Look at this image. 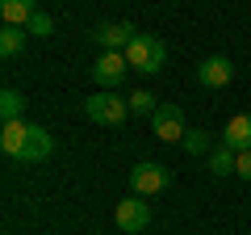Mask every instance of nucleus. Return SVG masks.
<instances>
[{"label":"nucleus","mask_w":251,"mask_h":235,"mask_svg":"<svg viewBox=\"0 0 251 235\" xmlns=\"http://www.w3.org/2000/svg\"><path fill=\"white\" fill-rule=\"evenodd\" d=\"M0 151L17 164H38V160H50L54 143L34 122H13V126H0Z\"/></svg>","instance_id":"obj_1"},{"label":"nucleus","mask_w":251,"mask_h":235,"mask_svg":"<svg viewBox=\"0 0 251 235\" xmlns=\"http://www.w3.org/2000/svg\"><path fill=\"white\" fill-rule=\"evenodd\" d=\"M126 63H130V72L155 76L163 63H168V46H163L159 38H151V34H138L134 42L126 46Z\"/></svg>","instance_id":"obj_2"},{"label":"nucleus","mask_w":251,"mask_h":235,"mask_svg":"<svg viewBox=\"0 0 251 235\" xmlns=\"http://www.w3.org/2000/svg\"><path fill=\"white\" fill-rule=\"evenodd\" d=\"M84 114L100 126H122L126 114H130V97H117V92H92L84 101Z\"/></svg>","instance_id":"obj_3"},{"label":"nucleus","mask_w":251,"mask_h":235,"mask_svg":"<svg viewBox=\"0 0 251 235\" xmlns=\"http://www.w3.org/2000/svg\"><path fill=\"white\" fill-rule=\"evenodd\" d=\"M138 38V29L130 21H105V26H92V42L100 46V55H126V46Z\"/></svg>","instance_id":"obj_4"},{"label":"nucleus","mask_w":251,"mask_h":235,"mask_svg":"<svg viewBox=\"0 0 251 235\" xmlns=\"http://www.w3.org/2000/svg\"><path fill=\"white\" fill-rule=\"evenodd\" d=\"M172 185V172L163 168V164H138V168H130V189H134V198H155V193H163Z\"/></svg>","instance_id":"obj_5"},{"label":"nucleus","mask_w":251,"mask_h":235,"mask_svg":"<svg viewBox=\"0 0 251 235\" xmlns=\"http://www.w3.org/2000/svg\"><path fill=\"white\" fill-rule=\"evenodd\" d=\"M151 126H155V135L163 139V143H184V109L180 105H159L155 109V118H151Z\"/></svg>","instance_id":"obj_6"},{"label":"nucleus","mask_w":251,"mask_h":235,"mask_svg":"<svg viewBox=\"0 0 251 235\" xmlns=\"http://www.w3.org/2000/svg\"><path fill=\"white\" fill-rule=\"evenodd\" d=\"M113 223L122 227L126 235H134V231H143V227L151 223V206H147L143 198H134V193H130L126 202H117V210H113Z\"/></svg>","instance_id":"obj_7"},{"label":"nucleus","mask_w":251,"mask_h":235,"mask_svg":"<svg viewBox=\"0 0 251 235\" xmlns=\"http://www.w3.org/2000/svg\"><path fill=\"white\" fill-rule=\"evenodd\" d=\"M230 80H234V63L226 55H209L197 63V84H205V88H226Z\"/></svg>","instance_id":"obj_8"},{"label":"nucleus","mask_w":251,"mask_h":235,"mask_svg":"<svg viewBox=\"0 0 251 235\" xmlns=\"http://www.w3.org/2000/svg\"><path fill=\"white\" fill-rule=\"evenodd\" d=\"M126 72H130V63H126V55H100L97 63H92V80L100 84L105 92H113L117 84L126 80Z\"/></svg>","instance_id":"obj_9"},{"label":"nucleus","mask_w":251,"mask_h":235,"mask_svg":"<svg viewBox=\"0 0 251 235\" xmlns=\"http://www.w3.org/2000/svg\"><path fill=\"white\" fill-rule=\"evenodd\" d=\"M222 147H230L234 155L251 151V114H234L222 130Z\"/></svg>","instance_id":"obj_10"},{"label":"nucleus","mask_w":251,"mask_h":235,"mask_svg":"<svg viewBox=\"0 0 251 235\" xmlns=\"http://www.w3.org/2000/svg\"><path fill=\"white\" fill-rule=\"evenodd\" d=\"M0 17H4V26L29 29V21L38 17V4L34 0H4V4H0Z\"/></svg>","instance_id":"obj_11"},{"label":"nucleus","mask_w":251,"mask_h":235,"mask_svg":"<svg viewBox=\"0 0 251 235\" xmlns=\"http://www.w3.org/2000/svg\"><path fill=\"white\" fill-rule=\"evenodd\" d=\"M21 109H25V97H21L17 88H4V92H0V122H4V126L21 122Z\"/></svg>","instance_id":"obj_12"},{"label":"nucleus","mask_w":251,"mask_h":235,"mask_svg":"<svg viewBox=\"0 0 251 235\" xmlns=\"http://www.w3.org/2000/svg\"><path fill=\"white\" fill-rule=\"evenodd\" d=\"M25 34H29V29L4 26V29H0V55H4V59H13V55H21V51H25Z\"/></svg>","instance_id":"obj_13"},{"label":"nucleus","mask_w":251,"mask_h":235,"mask_svg":"<svg viewBox=\"0 0 251 235\" xmlns=\"http://www.w3.org/2000/svg\"><path fill=\"white\" fill-rule=\"evenodd\" d=\"M234 164H239V155H234L230 147H214V151H209V172H214V176H230Z\"/></svg>","instance_id":"obj_14"},{"label":"nucleus","mask_w":251,"mask_h":235,"mask_svg":"<svg viewBox=\"0 0 251 235\" xmlns=\"http://www.w3.org/2000/svg\"><path fill=\"white\" fill-rule=\"evenodd\" d=\"M155 92H147V88H134L130 92V114H147V118H155Z\"/></svg>","instance_id":"obj_15"},{"label":"nucleus","mask_w":251,"mask_h":235,"mask_svg":"<svg viewBox=\"0 0 251 235\" xmlns=\"http://www.w3.org/2000/svg\"><path fill=\"white\" fill-rule=\"evenodd\" d=\"M180 147H184L188 155H205V151H209V130H188Z\"/></svg>","instance_id":"obj_16"},{"label":"nucleus","mask_w":251,"mask_h":235,"mask_svg":"<svg viewBox=\"0 0 251 235\" xmlns=\"http://www.w3.org/2000/svg\"><path fill=\"white\" fill-rule=\"evenodd\" d=\"M29 34H34V38H46V34H54V21H50V13H42V9H38V17L29 21Z\"/></svg>","instance_id":"obj_17"},{"label":"nucleus","mask_w":251,"mask_h":235,"mask_svg":"<svg viewBox=\"0 0 251 235\" xmlns=\"http://www.w3.org/2000/svg\"><path fill=\"white\" fill-rule=\"evenodd\" d=\"M234 172H239L243 181H251V151H243V155H239V164H234Z\"/></svg>","instance_id":"obj_18"}]
</instances>
